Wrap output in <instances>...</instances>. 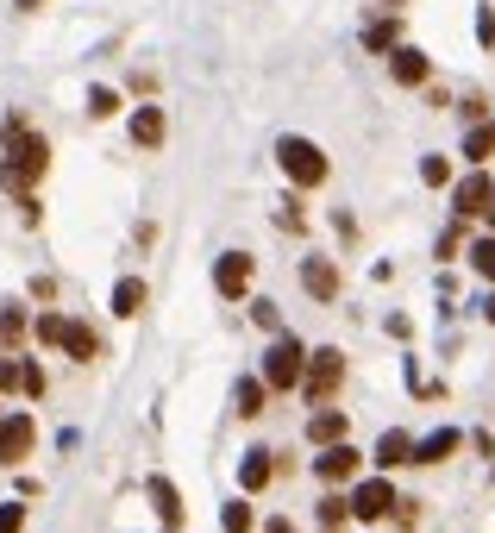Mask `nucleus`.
Segmentation results:
<instances>
[{
	"instance_id": "f257e3e1",
	"label": "nucleus",
	"mask_w": 495,
	"mask_h": 533,
	"mask_svg": "<svg viewBox=\"0 0 495 533\" xmlns=\"http://www.w3.org/2000/svg\"><path fill=\"white\" fill-rule=\"evenodd\" d=\"M0 138H7V164H0V182H7L13 195H32V182L51 170V145H44V138H38L26 120H19V113L0 126Z\"/></svg>"
},
{
	"instance_id": "cd10ccee",
	"label": "nucleus",
	"mask_w": 495,
	"mask_h": 533,
	"mask_svg": "<svg viewBox=\"0 0 495 533\" xmlns=\"http://www.w3.org/2000/svg\"><path fill=\"white\" fill-rule=\"evenodd\" d=\"M420 182H433V189H445V182H452V164H445V157H420Z\"/></svg>"
},
{
	"instance_id": "f8f14e48",
	"label": "nucleus",
	"mask_w": 495,
	"mask_h": 533,
	"mask_svg": "<svg viewBox=\"0 0 495 533\" xmlns=\"http://www.w3.org/2000/svg\"><path fill=\"white\" fill-rule=\"evenodd\" d=\"M301 289H308L314 301H333L339 295V270L326 258H308V264H301Z\"/></svg>"
},
{
	"instance_id": "4468645a",
	"label": "nucleus",
	"mask_w": 495,
	"mask_h": 533,
	"mask_svg": "<svg viewBox=\"0 0 495 533\" xmlns=\"http://www.w3.org/2000/svg\"><path fill=\"white\" fill-rule=\"evenodd\" d=\"M464 157H470V170H483L489 157H495V120H477L464 132Z\"/></svg>"
},
{
	"instance_id": "423d86ee",
	"label": "nucleus",
	"mask_w": 495,
	"mask_h": 533,
	"mask_svg": "<svg viewBox=\"0 0 495 533\" xmlns=\"http://www.w3.org/2000/svg\"><path fill=\"white\" fill-rule=\"evenodd\" d=\"M32 439H38L32 414H26V408H19V414H7V421H0V465H26Z\"/></svg>"
},
{
	"instance_id": "4be33fe9",
	"label": "nucleus",
	"mask_w": 495,
	"mask_h": 533,
	"mask_svg": "<svg viewBox=\"0 0 495 533\" xmlns=\"http://www.w3.org/2000/svg\"><path fill=\"white\" fill-rule=\"evenodd\" d=\"M351 521V496H326L320 502V533H339Z\"/></svg>"
},
{
	"instance_id": "a878e982",
	"label": "nucleus",
	"mask_w": 495,
	"mask_h": 533,
	"mask_svg": "<svg viewBox=\"0 0 495 533\" xmlns=\"http://www.w3.org/2000/svg\"><path fill=\"white\" fill-rule=\"evenodd\" d=\"M32 333H38L44 345H63V333H69V320H63V314H38V327H32Z\"/></svg>"
},
{
	"instance_id": "f03ea898",
	"label": "nucleus",
	"mask_w": 495,
	"mask_h": 533,
	"mask_svg": "<svg viewBox=\"0 0 495 533\" xmlns=\"http://www.w3.org/2000/svg\"><path fill=\"white\" fill-rule=\"evenodd\" d=\"M276 164H282V176L295 182V189H320L326 182V151L314 145V138H276Z\"/></svg>"
},
{
	"instance_id": "6e6552de",
	"label": "nucleus",
	"mask_w": 495,
	"mask_h": 533,
	"mask_svg": "<svg viewBox=\"0 0 495 533\" xmlns=\"http://www.w3.org/2000/svg\"><path fill=\"white\" fill-rule=\"evenodd\" d=\"M389 76L402 82V88H420V82L433 76V57L414 51V44H395V51H389Z\"/></svg>"
},
{
	"instance_id": "412c9836",
	"label": "nucleus",
	"mask_w": 495,
	"mask_h": 533,
	"mask_svg": "<svg viewBox=\"0 0 495 533\" xmlns=\"http://www.w3.org/2000/svg\"><path fill=\"white\" fill-rule=\"evenodd\" d=\"M63 352H69V358H76V364H88L94 352H101V339H94V333L82 327V320H69V333H63Z\"/></svg>"
},
{
	"instance_id": "aec40b11",
	"label": "nucleus",
	"mask_w": 495,
	"mask_h": 533,
	"mask_svg": "<svg viewBox=\"0 0 495 533\" xmlns=\"http://www.w3.org/2000/svg\"><path fill=\"white\" fill-rule=\"evenodd\" d=\"M264 389H270L264 377H245L239 389H232V408H239L245 421H257V414H264Z\"/></svg>"
},
{
	"instance_id": "72a5a7b5",
	"label": "nucleus",
	"mask_w": 495,
	"mask_h": 533,
	"mask_svg": "<svg viewBox=\"0 0 495 533\" xmlns=\"http://www.w3.org/2000/svg\"><path fill=\"white\" fill-rule=\"evenodd\" d=\"M483 314H489V327H495V295H489V301H483Z\"/></svg>"
},
{
	"instance_id": "7c9ffc66",
	"label": "nucleus",
	"mask_w": 495,
	"mask_h": 533,
	"mask_svg": "<svg viewBox=\"0 0 495 533\" xmlns=\"http://www.w3.org/2000/svg\"><path fill=\"white\" fill-rule=\"evenodd\" d=\"M477 38H483V51H495V7L477 13Z\"/></svg>"
},
{
	"instance_id": "dca6fc26",
	"label": "nucleus",
	"mask_w": 495,
	"mask_h": 533,
	"mask_svg": "<svg viewBox=\"0 0 495 533\" xmlns=\"http://www.w3.org/2000/svg\"><path fill=\"white\" fill-rule=\"evenodd\" d=\"M270 477H276V452H264V446L245 452V465H239V483H245V490H264Z\"/></svg>"
},
{
	"instance_id": "6ab92c4d",
	"label": "nucleus",
	"mask_w": 495,
	"mask_h": 533,
	"mask_svg": "<svg viewBox=\"0 0 495 533\" xmlns=\"http://www.w3.org/2000/svg\"><path fill=\"white\" fill-rule=\"evenodd\" d=\"M308 439H314V446H339V439H345V414L339 408H320L308 421Z\"/></svg>"
},
{
	"instance_id": "5701e85b",
	"label": "nucleus",
	"mask_w": 495,
	"mask_h": 533,
	"mask_svg": "<svg viewBox=\"0 0 495 533\" xmlns=\"http://www.w3.org/2000/svg\"><path fill=\"white\" fill-rule=\"evenodd\" d=\"M470 270H477L483 283H495V233L489 239H470Z\"/></svg>"
},
{
	"instance_id": "2eb2a0df",
	"label": "nucleus",
	"mask_w": 495,
	"mask_h": 533,
	"mask_svg": "<svg viewBox=\"0 0 495 533\" xmlns=\"http://www.w3.org/2000/svg\"><path fill=\"white\" fill-rule=\"evenodd\" d=\"M376 465H383V471L414 465V439L408 433H383V439H376Z\"/></svg>"
},
{
	"instance_id": "2f4dec72",
	"label": "nucleus",
	"mask_w": 495,
	"mask_h": 533,
	"mask_svg": "<svg viewBox=\"0 0 495 533\" xmlns=\"http://www.w3.org/2000/svg\"><path fill=\"white\" fill-rule=\"evenodd\" d=\"M264 533H295V527H289V521H282V515H276V521H264Z\"/></svg>"
},
{
	"instance_id": "f704fd0d",
	"label": "nucleus",
	"mask_w": 495,
	"mask_h": 533,
	"mask_svg": "<svg viewBox=\"0 0 495 533\" xmlns=\"http://www.w3.org/2000/svg\"><path fill=\"white\" fill-rule=\"evenodd\" d=\"M483 220H489V226H495V201H489V214H483Z\"/></svg>"
},
{
	"instance_id": "0eeeda50",
	"label": "nucleus",
	"mask_w": 495,
	"mask_h": 533,
	"mask_svg": "<svg viewBox=\"0 0 495 533\" xmlns=\"http://www.w3.org/2000/svg\"><path fill=\"white\" fill-rule=\"evenodd\" d=\"M489 201H495V182L483 170H470L458 189H452V214L458 220H477V214H489Z\"/></svg>"
},
{
	"instance_id": "1a4fd4ad",
	"label": "nucleus",
	"mask_w": 495,
	"mask_h": 533,
	"mask_svg": "<svg viewBox=\"0 0 495 533\" xmlns=\"http://www.w3.org/2000/svg\"><path fill=\"white\" fill-rule=\"evenodd\" d=\"M214 289H220L226 301H239V295L251 289V258H245V251H226V258L214 264Z\"/></svg>"
},
{
	"instance_id": "b1692460",
	"label": "nucleus",
	"mask_w": 495,
	"mask_h": 533,
	"mask_svg": "<svg viewBox=\"0 0 495 533\" xmlns=\"http://www.w3.org/2000/svg\"><path fill=\"white\" fill-rule=\"evenodd\" d=\"M364 44L370 51H395V44H402V26H395V19H376V26H364Z\"/></svg>"
},
{
	"instance_id": "39448f33",
	"label": "nucleus",
	"mask_w": 495,
	"mask_h": 533,
	"mask_svg": "<svg viewBox=\"0 0 495 533\" xmlns=\"http://www.w3.org/2000/svg\"><path fill=\"white\" fill-rule=\"evenodd\" d=\"M389 508H402V502H395V483H389V477H364L358 490H351V515H358V521H383Z\"/></svg>"
},
{
	"instance_id": "c85d7f7f",
	"label": "nucleus",
	"mask_w": 495,
	"mask_h": 533,
	"mask_svg": "<svg viewBox=\"0 0 495 533\" xmlns=\"http://www.w3.org/2000/svg\"><path fill=\"white\" fill-rule=\"evenodd\" d=\"M19 527H26V508H19V502H0V533H19Z\"/></svg>"
},
{
	"instance_id": "9d476101",
	"label": "nucleus",
	"mask_w": 495,
	"mask_h": 533,
	"mask_svg": "<svg viewBox=\"0 0 495 533\" xmlns=\"http://www.w3.org/2000/svg\"><path fill=\"white\" fill-rule=\"evenodd\" d=\"M314 471H320V483H345V477H358V446H320V458H314Z\"/></svg>"
},
{
	"instance_id": "9b49d317",
	"label": "nucleus",
	"mask_w": 495,
	"mask_h": 533,
	"mask_svg": "<svg viewBox=\"0 0 495 533\" xmlns=\"http://www.w3.org/2000/svg\"><path fill=\"white\" fill-rule=\"evenodd\" d=\"M458 446H464V433H458V427H439V433H427V439L414 446V465H445Z\"/></svg>"
},
{
	"instance_id": "393cba45",
	"label": "nucleus",
	"mask_w": 495,
	"mask_h": 533,
	"mask_svg": "<svg viewBox=\"0 0 495 533\" xmlns=\"http://www.w3.org/2000/svg\"><path fill=\"white\" fill-rule=\"evenodd\" d=\"M88 113L94 120H113V113H120V95H113V88H88Z\"/></svg>"
},
{
	"instance_id": "473e14b6",
	"label": "nucleus",
	"mask_w": 495,
	"mask_h": 533,
	"mask_svg": "<svg viewBox=\"0 0 495 533\" xmlns=\"http://www.w3.org/2000/svg\"><path fill=\"white\" fill-rule=\"evenodd\" d=\"M44 7V0H19V13H38Z\"/></svg>"
},
{
	"instance_id": "bb28decb",
	"label": "nucleus",
	"mask_w": 495,
	"mask_h": 533,
	"mask_svg": "<svg viewBox=\"0 0 495 533\" xmlns=\"http://www.w3.org/2000/svg\"><path fill=\"white\" fill-rule=\"evenodd\" d=\"M220 527H226V533H251V502H226Z\"/></svg>"
},
{
	"instance_id": "a211bd4d",
	"label": "nucleus",
	"mask_w": 495,
	"mask_h": 533,
	"mask_svg": "<svg viewBox=\"0 0 495 533\" xmlns=\"http://www.w3.org/2000/svg\"><path fill=\"white\" fill-rule=\"evenodd\" d=\"M151 502H157L163 527H182V496H176V483H170V477H151Z\"/></svg>"
},
{
	"instance_id": "c756f323",
	"label": "nucleus",
	"mask_w": 495,
	"mask_h": 533,
	"mask_svg": "<svg viewBox=\"0 0 495 533\" xmlns=\"http://www.w3.org/2000/svg\"><path fill=\"white\" fill-rule=\"evenodd\" d=\"M19 333H26V314L7 308V314H0V339H19Z\"/></svg>"
},
{
	"instance_id": "7ed1b4c3",
	"label": "nucleus",
	"mask_w": 495,
	"mask_h": 533,
	"mask_svg": "<svg viewBox=\"0 0 495 533\" xmlns=\"http://www.w3.org/2000/svg\"><path fill=\"white\" fill-rule=\"evenodd\" d=\"M301 377H308V352H301V339H276L270 358H264V383L270 389H295Z\"/></svg>"
},
{
	"instance_id": "ddd939ff",
	"label": "nucleus",
	"mask_w": 495,
	"mask_h": 533,
	"mask_svg": "<svg viewBox=\"0 0 495 533\" xmlns=\"http://www.w3.org/2000/svg\"><path fill=\"white\" fill-rule=\"evenodd\" d=\"M163 132H170V120H163V107H138V113H132V145L157 151V145H163Z\"/></svg>"
},
{
	"instance_id": "f3484780",
	"label": "nucleus",
	"mask_w": 495,
	"mask_h": 533,
	"mask_svg": "<svg viewBox=\"0 0 495 533\" xmlns=\"http://www.w3.org/2000/svg\"><path fill=\"white\" fill-rule=\"evenodd\" d=\"M113 314L120 320L145 314V283H138V276H120V283H113Z\"/></svg>"
},
{
	"instance_id": "20e7f679",
	"label": "nucleus",
	"mask_w": 495,
	"mask_h": 533,
	"mask_svg": "<svg viewBox=\"0 0 495 533\" xmlns=\"http://www.w3.org/2000/svg\"><path fill=\"white\" fill-rule=\"evenodd\" d=\"M339 383H345V352H339V345H320V352H308V377H301V389H308L314 402H326Z\"/></svg>"
}]
</instances>
